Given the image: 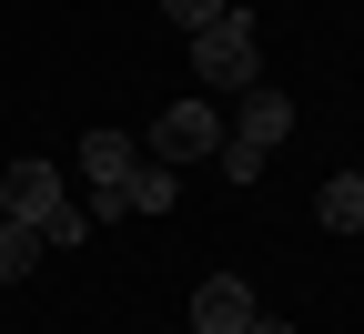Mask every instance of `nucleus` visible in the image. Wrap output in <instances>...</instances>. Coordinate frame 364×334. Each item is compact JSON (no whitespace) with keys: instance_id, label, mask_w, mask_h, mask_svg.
Listing matches in <instances>:
<instances>
[{"instance_id":"39448f33","label":"nucleus","mask_w":364,"mask_h":334,"mask_svg":"<svg viewBox=\"0 0 364 334\" xmlns=\"http://www.w3.org/2000/svg\"><path fill=\"white\" fill-rule=\"evenodd\" d=\"M243 324H253V294H243L233 273H213L203 294H193V334H243Z\"/></svg>"},{"instance_id":"9b49d317","label":"nucleus","mask_w":364,"mask_h":334,"mask_svg":"<svg viewBox=\"0 0 364 334\" xmlns=\"http://www.w3.org/2000/svg\"><path fill=\"white\" fill-rule=\"evenodd\" d=\"M162 11H172L182 31H213V21H223V0H162Z\"/></svg>"},{"instance_id":"0eeeda50","label":"nucleus","mask_w":364,"mask_h":334,"mask_svg":"<svg viewBox=\"0 0 364 334\" xmlns=\"http://www.w3.org/2000/svg\"><path fill=\"white\" fill-rule=\"evenodd\" d=\"M314 223L324 233H364V172H334L324 193H314Z\"/></svg>"},{"instance_id":"9d476101","label":"nucleus","mask_w":364,"mask_h":334,"mask_svg":"<svg viewBox=\"0 0 364 334\" xmlns=\"http://www.w3.org/2000/svg\"><path fill=\"white\" fill-rule=\"evenodd\" d=\"M213 162H223V182H263V152H243V142H223Z\"/></svg>"},{"instance_id":"f8f14e48","label":"nucleus","mask_w":364,"mask_h":334,"mask_svg":"<svg viewBox=\"0 0 364 334\" xmlns=\"http://www.w3.org/2000/svg\"><path fill=\"white\" fill-rule=\"evenodd\" d=\"M243 334H294V324H284V314H253V324H243Z\"/></svg>"},{"instance_id":"6e6552de","label":"nucleus","mask_w":364,"mask_h":334,"mask_svg":"<svg viewBox=\"0 0 364 334\" xmlns=\"http://www.w3.org/2000/svg\"><path fill=\"white\" fill-rule=\"evenodd\" d=\"M41 254H51V244H41L31 223H11V213H0V283H21V273H31Z\"/></svg>"},{"instance_id":"423d86ee","label":"nucleus","mask_w":364,"mask_h":334,"mask_svg":"<svg viewBox=\"0 0 364 334\" xmlns=\"http://www.w3.org/2000/svg\"><path fill=\"white\" fill-rule=\"evenodd\" d=\"M81 172H91V182H132V172H142L132 132H112V122H102V132H81Z\"/></svg>"},{"instance_id":"1a4fd4ad","label":"nucleus","mask_w":364,"mask_h":334,"mask_svg":"<svg viewBox=\"0 0 364 334\" xmlns=\"http://www.w3.org/2000/svg\"><path fill=\"white\" fill-rule=\"evenodd\" d=\"M172 193H182L172 172H132V213H172Z\"/></svg>"},{"instance_id":"f257e3e1","label":"nucleus","mask_w":364,"mask_h":334,"mask_svg":"<svg viewBox=\"0 0 364 334\" xmlns=\"http://www.w3.org/2000/svg\"><path fill=\"white\" fill-rule=\"evenodd\" d=\"M0 213H11V223H31L51 254H71L81 233H91V213H71V203H61V172H51V162H31V152L0 172Z\"/></svg>"},{"instance_id":"20e7f679","label":"nucleus","mask_w":364,"mask_h":334,"mask_svg":"<svg viewBox=\"0 0 364 334\" xmlns=\"http://www.w3.org/2000/svg\"><path fill=\"white\" fill-rule=\"evenodd\" d=\"M294 132V102H284V91H243V112H233V132H223V142H243V152H273V142H284Z\"/></svg>"},{"instance_id":"f03ea898","label":"nucleus","mask_w":364,"mask_h":334,"mask_svg":"<svg viewBox=\"0 0 364 334\" xmlns=\"http://www.w3.org/2000/svg\"><path fill=\"white\" fill-rule=\"evenodd\" d=\"M193 81L223 91V102H243V91L263 81V31H253V11H223L213 31H193Z\"/></svg>"},{"instance_id":"7ed1b4c3","label":"nucleus","mask_w":364,"mask_h":334,"mask_svg":"<svg viewBox=\"0 0 364 334\" xmlns=\"http://www.w3.org/2000/svg\"><path fill=\"white\" fill-rule=\"evenodd\" d=\"M152 152H162V162H213V152H223V112H213V91H193V102H172V112L152 122Z\"/></svg>"}]
</instances>
